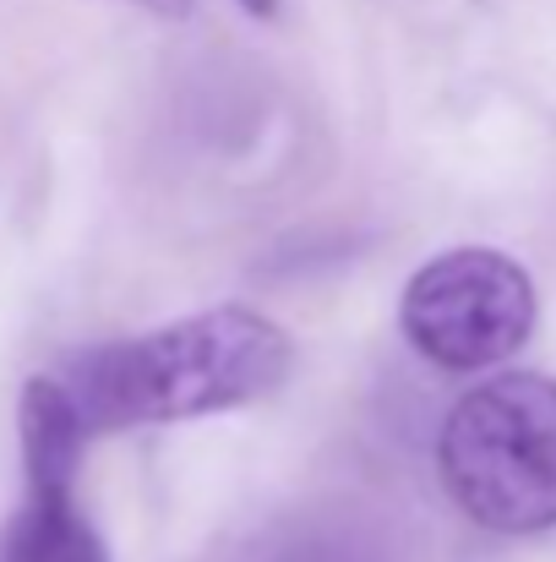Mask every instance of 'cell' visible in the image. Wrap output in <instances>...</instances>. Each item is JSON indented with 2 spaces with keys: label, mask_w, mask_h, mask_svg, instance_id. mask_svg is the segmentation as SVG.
<instances>
[{
  "label": "cell",
  "mask_w": 556,
  "mask_h": 562,
  "mask_svg": "<svg viewBox=\"0 0 556 562\" xmlns=\"http://www.w3.org/2000/svg\"><path fill=\"white\" fill-rule=\"evenodd\" d=\"M295 367L290 334L246 306H213L154 334L71 356L66 387L88 431L175 426L268 398Z\"/></svg>",
  "instance_id": "cell-1"
},
{
  "label": "cell",
  "mask_w": 556,
  "mask_h": 562,
  "mask_svg": "<svg viewBox=\"0 0 556 562\" xmlns=\"http://www.w3.org/2000/svg\"><path fill=\"white\" fill-rule=\"evenodd\" d=\"M436 470L447 497L497 536L556 525V382L502 372L475 382L442 420Z\"/></svg>",
  "instance_id": "cell-2"
},
{
  "label": "cell",
  "mask_w": 556,
  "mask_h": 562,
  "mask_svg": "<svg viewBox=\"0 0 556 562\" xmlns=\"http://www.w3.org/2000/svg\"><path fill=\"white\" fill-rule=\"evenodd\" d=\"M535 279L491 246H453L431 257L398 301V328L442 372H486L519 356L535 334Z\"/></svg>",
  "instance_id": "cell-3"
},
{
  "label": "cell",
  "mask_w": 556,
  "mask_h": 562,
  "mask_svg": "<svg viewBox=\"0 0 556 562\" xmlns=\"http://www.w3.org/2000/svg\"><path fill=\"white\" fill-rule=\"evenodd\" d=\"M88 420L60 376H33L16 404V442H22V475L27 492H77Z\"/></svg>",
  "instance_id": "cell-4"
},
{
  "label": "cell",
  "mask_w": 556,
  "mask_h": 562,
  "mask_svg": "<svg viewBox=\"0 0 556 562\" xmlns=\"http://www.w3.org/2000/svg\"><path fill=\"white\" fill-rule=\"evenodd\" d=\"M0 562H110V547L77 508V492H27L0 530Z\"/></svg>",
  "instance_id": "cell-5"
},
{
  "label": "cell",
  "mask_w": 556,
  "mask_h": 562,
  "mask_svg": "<svg viewBox=\"0 0 556 562\" xmlns=\"http://www.w3.org/2000/svg\"><path fill=\"white\" fill-rule=\"evenodd\" d=\"M268 562H387V552L361 525H306Z\"/></svg>",
  "instance_id": "cell-6"
},
{
  "label": "cell",
  "mask_w": 556,
  "mask_h": 562,
  "mask_svg": "<svg viewBox=\"0 0 556 562\" xmlns=\"http://www.w3.org/2000/svg\"><path fill=\"white\" fill-rule=\"evenodd\" d=\"M240 5H246L251 16H273V5H279V0H240Z\"/></svg>",
  "instance_id": "cell-7"
}]
</instances>
